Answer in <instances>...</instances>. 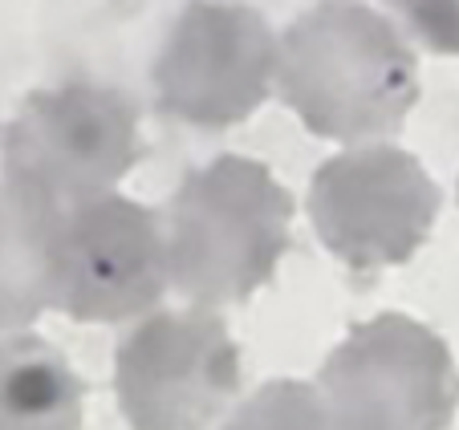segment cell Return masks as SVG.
I'll list each match as a JSON object with an SVG mask.
<instances>
[{"instance_id":"obj_1","label":"cell","mask_w":459,"mask_h":430,"mask_svg":"<svg viewBox=\"0 0 459 430\" xmlns=\"http://www.w3.org/2000/svg\"><path fill=\"white\" fill-rule=\"evenodd\" d=\"M281 98L317 138L362 142L403 126L419 65L403 33L362 0H321L281 41Z\"/></svg>"},{"instance_id":"obj_2","label":"cell","mask_w":459,"mask_h":430,"mask_svg":"<svg viewBox=\"0 0 459 430\" xmlns=\"http://www.w3.org/2000/svg\"><path fill=\"white\" fill-rule=\"evenodd\" d=\"M293 199L269 167L220 155L179 183L167 211L171 284L195 305L248 301L289 252Z\"/></svg>"},{"instance_id":"obj_3","label":"cell","mask_w":459,"mask_h":430,"mask_svg":"<svg viewBox=\"0 0 459 430\" xmlns=\"http://www.w3.org/2000/svg\"><path fill=\"white\" fill-rule=\"evenodd\" d=\"M139 110L126 94L94 82H65L25 98L4 130V183L70 211L114 195L139 163Z\"/></svg>"},{"instance_id":"obj_4","label":"cell","mask_w":459,"mask_h":430,"mask_svg":"<svg viewBox=\"0 0 459 430\" xmlns=\"http://www.w3.org/2000/svg\"><path fill=\"white\" fill-rule=\"evenodd\" d=\"M321 394L342 430H447L459 378L435 329L382 313L325 357Z\"/></svg>"},{"instance_id":"obj_5","label":"cell","mask_w":459,"mask_h":430,"mask_svg":"<svg viewBox=\"0 0 459 430\" xmlns=\"http://www.w3.org/2000/svg\"><path fill=\"white\" fill-rule=\"evenodd\" d=\"M281 73L269 21L236 0H191L155 57V102L167 118L224 130L252 118Z\"/></svg>"},{"instance_id":"obj_6","label":"cell","mask_w":459,"mask_h":430,"mask_svg":"<svg viewBox=\"0 0 459 430\" xmlns=\"http://www.w3.org/2000/svg\"><path fill=\"white\" fill-rule=\"evenodd\" d=\"M240 390V349L212 309L151 313L114 353L130 430H208Z\"/></svg>"},{"instance_id":"obj_7","label":"cell","mask_w":459,"mask_h":430,"mask_svg":"<svg viewBox=\"0 0 459 430\" xmlns=\"http://www.w3.org/2000/svg\"><path fill=\"white\" fill-rule=\"evenodd\" d=\"M171 284L167 232L151 207L122 195L57 215L49 248V305L74 321H130Z\"/></svg>"},{"instance_id":"obj_8","label":"cell","mask_w":459,"mask_h":430,"mask_svg":"<svg viewBox=\"0 0 459 430\" xmlns=\"http://www.w3.org/2000/svg\"><path fill=\"white\" fill-rule=\"evenodd\" d=\"M313 232L342 264L374 272L403 264L439 215V187L399 147H358L325 159L309 183Z\"/></svg>"},{"instance_id":"obj_9","label":"cell","mask_w":459,"mask_h":430,"mask_svg":"<svg viewBox=\"0 0 459 430\" xmlns=\"http://www.w3.org/2000/svg\"><path fill=\"white\" fill-rule=\"evenodd\" d=\"M86 382L45 337H0V430H82Z\"/></svg>"},{"instance_id":"obj_10","label":"cell","mask_w":459,"mask_h":430,"mask_svg":"<svg viewBox=\"0 0 459 430\" xmlns=\"http://www.w3.org/2000/svg\"><path fill=\"white\" fill-rule=\"evenodd\" d=\"M57 215L21 187H0V337L33 325L49 305V248Z\"/></svg>"},{"instance_id":"obj_11","label":"cell","mask_w":459,"mask_h":430,"mask_svg":"<svg viewBox=\"0 0 459 430\" xmlns=\"http://www.w3.org/2000/svg\"><path fill=\"white\" fill-rule=\"evenodd\" d=\"M224 430H342L330 402L309 382H264L252 398H244L224 422Z\"/></svg>"},{"instance_id":"obj_12","label":"cell","mask_w":459,"mask_h":430,"mask_svg":"<svg viewBox=\"0 0 459 430\" xmlns=\"http://www.w3.org/2000/svg\"><path fill=\"white\" fill-rule=\"evenodd\" d=\"M394 9L423 49L459 57V0H394Z\"/></svg>"}]
</instances>
